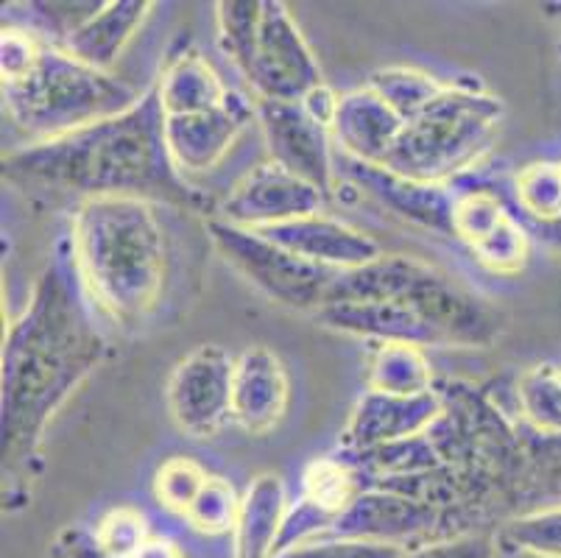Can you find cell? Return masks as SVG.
I'll return each instance as SVG.
<instances>
[{
  "label": "cell",
  "instance_id": "obj_1",
  "mask_svg": "<svg viewBox=\"0 0 561 558\" xmlns=\"http://www.w3.org/2000/svg\"><path fill=\"white\" fill-rule=\"evenodd\" d=\"M104 338L59 265H48L3 350V472L32 475L56 411L93 375Z\"/></svg>",
  "mask_w": 561,
  "mask_h": 558
},
{
  "label": "cell",
  "instance_id": "obj_2",
  "mask_svg": "<svg viewBox=\"0 0 561 558\" xmlns=\"http://www.w3.org/2000/svg\"><path fill=\"white\" fill-rule=\"evenodd\" d=\"M3 173L18 182L70 193L79 204L121 196L180 207L193 204L191 187L168 151L165 112L157 87L142 92L124 115L7 153Z\"/></svg>",
  "mask_w": 561,
  "mask_h": 558
},
{
  "label": "cell",
  "instance_id": "obj_3",
  "mask_svg": "<svg viewBox=\"0 0 561 558\" xmlns=\"http://www.w3.org/2000/svg\"><path fill=\"white\" fill-rule=\"evenodd\" d=\"M70 243L84 299L106 319L137 327L160 307L171 269L160 204L129 196L81 202Z\"/></svg>",
  "mask_w": 561,
  "mask_h": 558
},
{
  "label": "cell",
  "instance_id": "obj_4",
  "mask_svg": "<svg viewBox=\"0 0 561 558\" xmlns=\"http://www.w3.org/2000/svg\"><path fill=\"white\" fill-rule=\"evenodd\" d=\"M142 92L45 43L34 68L3 84L9 121L32 143H48L129 112Z\"/></svg>",
  "mask_w": 561,
  "mask_h": 558
},
{
  "label": "cell",
  "instance_id": "obj_5",
  "mask_svg": "<svg viewBox=\"0 0 561 558\" xmlns=\"http://www.w3.org/2000/svg\"><path fill=\"white\" fill-rule=\"evenodd\" d=\"M397 299L416 307L445 335L447 346L494 344L503 330L500 314L486 299L461 288L445 271L433 269L408 254H382L369 265L341 271L324 305L335 301Z\"/></svg>",
  "mask_w": 561,
  "mask_h": 558
},
{
  "label": "cell",
  "instance_id": "obj_6",
  "mask_svg": "<svg viewBox=\"0 0 561 558\" xmlns=\"http://www.w3.org/2000/svg\"><path fill=\"white\" fill-rule=\"evenodd\" d=\"M216 25L224 54L252 87L254 101L302 104L324 84L308 39L279 0H221Z\"/></svg>",
  "mask_w": 561,
  "mask_h": 558
},
{
  "label": "cell",
  "instance_id": "obj_7",
  "mask_svg": "<svg viewBox=\"0 0 561 558\" xmlns=\"http://www.w3.org/2000/svg\"><path fill=\"white\" fill-rule=\"evenodd\" d=\"M503 112V101L489 92L447 84L422 115L402 126L382 171L420 184H447L492 148Z\"/></svg>",
  "mask_w": 561,
  "mask_h": 558
},
{
  "label": "cell",
  "instance_id": "obj_8",
  "mask_svg": "<svg viewBox=\"0 0 561 558\" xmlns=\"http://www.w3.org/2000/svg\"><path fill=\"white\" fill-rule=\"evenodd\" d=\"M204 227L218 254L265 299L302 314H316L324 307L339 271L308 263L257 229L238 227L218 215H210Z\"/></svg>",
  "mask_w": 561,
  "mask_h": 558
},
{
  "label": "cell",
  "instance_id": "obj_9",
  "mask_svg": "<svg viewBox=\"0 0 561 558\" xmlns=\"http://www.w3.org/2000/svg\"><path fill=\"white\" fill-rule=\"evenodd\" d=\"M234 355L224 346L204 344L173 366L165 383L171 419L191 439H213L232 422Z\"/></svg>",
  "mask_w": 561,
  "mask_h": 558
},
{
  "label": "cell",
  "instance_id": "obj_10",
  "mask_svg": "<svg viewBox=\"0 0 561 558\" xmlns=\"http://www.w3.org/2000/svg\"><path fill=\"white\" fill-rule=\"evenodd\" d=\"M328 196L297 173L265 160L243 173L218 207V218L247 229H272L324 213Z\"/></svg>",
  "mask_w": 561,
  "mask_h": 558
},
{
  "label": "cell",
  "instance_id": "obj_11",
  "mask_svg": "<svg viewBox=\"0 0 561 558\" xmlns=\"http://www.w3.org/2000/svg\"><path fill=\"white\" fill-rule=\"evenodd\" d=\"M254 110L268 160L319 187L330 202L335 193V168L330 151L333 132L316 121L302 104L254 101Z\"/></svg>",
  "mask_w": 561,
  "mask_h": 558
},
{
  "label": "cell",
  "instance_id": "obj_12",
  "mask_svg": "<svg viewBox=\"0 0 561 558\" xmlns=\"http://www.w3.org/2000/svg\"><path fill=\"white\" fill-rule=\"evenodd\" d=\"M445 509H436L422 500L405 498L389 489H364L352 500L350 509L335 520L328 536L341 539L386 542V545L408 547L420 539H450L442 534Z\"/></svg>",
  "mask_w": 561,
  "mask_h": 558
},
{
  "label": "cell",
  "instance_id": "obj_13",
  "mask_svg": "<svg viewBox=\"0 0 561 558\" xmlns=\"http://www.w3.org/2000/svg\"><path fill=\"white\" fill-rule=\"evenodd\" d=\"M257 123L254 101L243 99L238 92H229L221 106L198 115L165 117V143L171 151L173 166L180 173H204L221 166L241 140L243 132Z\"/></svg>",
  "mask_w": 561,
  "mask_h": 558
},
{
  "label": "cell",
  "instance_id": "obj_14",
  "mask_svg": "<svg viewBox=\"0 0 561 558\" xmlns=\"http://www.w3.org/2000/svg\"><path fill=\"white\" fill-rule=\"evenodd\" d=\"M442 394L427 391L416 397H397V394L366 391L352 411L344 428L341 444L350 455L366 453V449L386 447V444L405 442V439L422 436L442 417Z\"/></svg>",
  "mask_w": 561,
  "mask_h": 558
},
{
  "label": "cell",
  "instance_id": "obj_15",
  "mask_svg": "<svg viewBox=\"0 0 561 558\" xmlns=\"http://www.w3.org/2000/svg\"><path fill=\"white\" fill-rule=\"evenodd\" d=\"M313 319L324 330L341 335L364 338L369 344H411V346H447L436 324L425 319L416 307L397 299L375 301H335L316 310Z\"/></svg>",
  "mask_w": 561,
  "mask_h": 558
},
{
  "label": "cell",
  "instance_id": "obj_16",
  "mask_svg": "<svg viewBox=\"0 0 561 558\" xmlns=\"http://www.w3.org/2000/svg\"><path fill=\"white\" fill-rule=\"evenodd\" d=\"M288 372L268 346H247L234 357L232 422L249 436L272 433L288 411Z\"/></svg>",
  "mask_w": 561,
  "mask_h": 558
},
{
  "label": "cell",
  "instance_id": "obj_17",
  "mask_svg": "<svg viewBox=\"0 0 561 558\" xmlns=\"http://www.w3.org/2000/svg\"><path fill=\"white\" fill-rule=\"evenodd\" d=\"M257 232L272 238L274 243L288 249L290 254L321 265V269L339 271V274L341 271H355L382 258V246L375 238L324 213L283 224V227L257 229Z\"/></svg>",
  "mask_w": 561,
  "mask_h": 558
},
{
  "label": "cell",
  "instance_id": "obj_18",
  "mask_svg": "<svg viewBox=\"0 0 561 558\" xmlns=\"http://www.w3.org/2000/svg\"><path fill=\"white\" fill-rule=\"evenodd\" d=\"M402 121L369 87L341 95L333 121V137L341 151L350 153L355 166L382 168L400 137Z\"/></svg>",
  "mask_w": 561,
  "mask_h": 558
},
{
  "label": "cell",
  "instance_id": "obj_19",
  "mask_svg": "<svg viewBox=\"0 0 561 558\" xmlns=\"http://www.w3.org/2000/svg\"><path fill=\"white\" fill-rule=\"evenodd\" d=\"M154 3L149 0H110L87 14L68 37L56 48H62L73 59L84 61L95 70L112 73V65L124 54L137 31L142 29Z\"/></svg>",
  "mask_w": 561,
  "mask_h": 558
},
{
  "label": "cell",
  "instance_id": "obj_20",
  "mask_svg": "<svg viewBox=\"0 0 561 558\" xmlns=\"http://www.w3.org/2000/svg\"><path fill=\"white\" fill-rule=\"evenodd\" d=\"M288 494L279 475L263 472L249 483L232 531L234 558H274L279 550Z\"/></svg>",
  "mask_w": 561,
  "mask_h": 558
},
{
  "label": "cell",
  "instance_id": "obj_21",
  "mask_svg": "<svg viewBox=\"0 0 561 558\" xmlns=\"http://www.w3.org/2000/svg\"><path fill=\"white\" fill-rule=\"evenodd\" d=\"M229 92L232 90L196 48H182L180 54H173L157 81V95L165 117L210 112L229 99Z\"/></svg>",
  "mask_w": 561,
  "mask_h": 558
},
{
  "label": "cell",
  "instance_id": "obj_22",
  "mask_svg": "<svg viewBox=\"0 0 561 558\" xmlns=\"http://www.w3.org/2000/svg\"><path fill=\"white\" fill-rule=\"evenodd\" d=\"M358 168V179L364 182V187H369L397 215H402V218L420 224L425 229L453 235V207H456V196L447 193L445 184L411 182V179L394 176V173L382 171V168Z\"/></svg>",
  "mask_w": 561,
  "mask_h": 558
},
{
  "label": "cell",
  "instance_id": "obj_23",
  "mask_svg": "<svg viewBox=\"0 0 561 558\" xmlns=\"http://www.w3.org/2000/svg\"><path fill=\"white\" fill-rule=\"evenodd\" d=\"M366 391L416 397L436 391L433 366L422 346L411 344H377L369 357Z\"/></svg>",
  "mask_w": 561,
  "mask_h": 558
},
{
  "label": "cell",
  "instance_id": "obj_24",
  "mask_svg": "<svg viewBox=\"0 0 561 558\" xmlns=\"http://www.w3.org/2000/svg\"><path fill=\"white\" fill-rule=\"evenodd\" d=\"M369 90H375L402 121H413L416 115L427 110L433 101L447 90V84H442L438 79H433L431 73L416 68H382L375 70L366 81Z\"/></svg>",
  "mask_w": 561,
  "mask_h": 558
},
{
  "label": "cell",
  "instance_id": "obj_25",
  "mask_svg": "<svg viewBox=\"0 0 561 558\" xmlns=\"http://www.w3.org/2000/svg\"><path fill=\"white\" fill-rule=\"evenodd\" d=\"M517 402L537 433L561 439V366L528 368L517 383Z\"/></svg>",
  "mask_w": 561,
  "mask_h": 558
},
{
  "label": "cell",
  "instance_id": "obj_26",
  "mask_svg": "<svg viewBox=\"0 0 561 558\" xmlns=\"http://www.w3.org/2000/svg\"><path fill=\"white\" fill-rule=\"evenodd\" d=\"M358 472L352 464L339 458H316L305 467L302 475V498L319 505L339 520L350 503L360 494Z\"/></svg>",
  "mask_w": 561,
  "mask_h": 558
},
{
  "label": "cell",
  "instance_id": "obj_27",
  "mask_svg": "<svg viewBox=\"0 0 561 558\" xmlns=\"http://www.w3.org/2000/svg\"><path fill=\"white\" fill-rule=\"evenodd\" d=\"M238 511H241V498L234 486L227 478L210 475L182 520L202 536H227L234 531Z\"/></svg>",
  "mask_w": 561,
  "mask_h": 558
},
{
  "label": "cell",
  "instance_id": "obj_28",
  "mask_svg": "<svg viewBox=\"0 0 561 558\" xmlns=\"http://www.w3.org/2000/svg\"><path fill=\"white\" fill-rule=\"evenodd\" d=\"M517 202L537 221H561V168L559 162H530L514 176Z\"/></svg>",
  "mask_w": 561,
  "mask_h": 558
},
{
  "label": "cell",
  "instance_id": "obj_29",
  "mask_svg": "<svg viewBox=\"0 0 561 558\" xmlns=\"http://www.w3.org/2000/svg\"><path fill=\"white\" fill-rule=\"evenodd\" d=\"M503 539L537 558H561V505L519 514L503 528Z\"/></svg>",
  "mask_w": 561,
  "mask_h": 558
},
{
  "label": "cell",
  "instance_id": "obj_30",
  "mask_svg": "<svg viewBox=\"0 0 561 558\" xmlns=\"http://www.w3.org/2000/svg\"><path fill=\"white\" fill-rule=\"evenodd\" d=\"M508 209L503 207L497 193L492 191H469L456 196V207H453V238L467 243L469 249H476L481 240H486L500 221L506 218Z\"/></svg>",
  "mask_w": 561,
  "mask_h": 558
},
{
  "label": "cell",
  "instance_id": "obj_31",
  "mask_svg": "<svg viewBox=\"0 0 561 558\" xmlns=\"http://www.w3.org/2000/svg\"><path fill=\"white\" fill-rule=\"evenodd\" d=\"M469 252L476 254V260L483 269L494 271V274H519L528 265L530 243L517 218L508 213L500 221V227L486 240H481L476 249H469Z\"/></svg>",
  "mask_w": 561,
  "mask_h": 558
},
{
  "label": "cell",
  "instance_id": "obj_32",
  "mask_svg": "<svg viewBox=\"0 0 561 558\" xmlns=\"http://www.w3.org/2000/svg\"><path fill=\"white\" fill-rule=\"evenodd\" d=\"M210 475L198 467L191 458H168L154 475V498L160 500L162 509L173 511V514L185 516L193 500L198 498V491L204 489Z\"/></svg>",
  "mask_w": 561,
  "mask_h": 558
},
{
  "label": "cell",
  "instance_id": "obj_33",
  "mask_svg": "<svg viewBox=\"0 0 561 558\" xmlns=\"http://www.w3.org/2000/svg\"><path fill=\"white\" fill-rule=\"evenodd\" d=\"M93 534L99 545L115 558H135L142 550V545L154 536L149 531V520L131 505H121V509H112L110 514L101 516Z\"/></svg>",
  "mask_w": 561,
  "mask_h": 558
},
{
  "label": "cell",
  "instance_id": "obj_34",
  "mask_svg": "<svg viewBox=\"0 0 561 558\" xmlns=\"http://www.w3.org/2000/svg\"><path fill=\"white\" fill-rule=\"evenodd\" d=\"M405 553L408 547L386 545V542L324 536V539L305 542V545L277 553L274 558H405Z\"/></svg>",
  "mask_w": 561,
  "mask_h": 558
},
{
  "label": "cell",
  "instance_id": "obj_35",
  "mask_svg": "<svg viewBox=\"0 0 561 558\" xmlns=\"http://www.w3.org/2000/svg\"><path fill=\"white\" fill-rule=\"evenodd\" d=\"M48 39H39V34L23 29V25H3L0 37V70H3V84L7 81L23 79L34 68L39 50Z\"/></svg>",
  "mask_w": 561,
  "mask_h": 558
},
{
  "label": "cell",
  "instance_id": "obj_36",
  "mask_svg": "<svg viewBox=\"0 0 561 558\" xmlns=\"http://www.w3.org/2000/svg\"><path fill=\"white\" fill-rule=\"evenodd\" d=\"M497 542L486 534H461L450 539L425 542V545L408 547L405 558H494Z\"/></svg>",
  "mask_w": 561,
  "mask_h": 558
},
{
  "label": "cell",
  "instance_id": "obj_37",
  "mask_svg": "<svg viewBox=\"0 0 561 558\" xmlns=\"http://www.w3.org/2000/svg\"><path fill=\"white\" fill-rule=\"evenodd\" d=\"M50 558H115L99 545L93 531L68 525L50 542Z\"/></svg>",
  "mask_w": 561,
  "mask_h": 558
},
{
  "label": "cell",
  "instance_id": "obj_38",
  "mask_svg": "<svg viewBox=\"0 0 561 558\" xmlns=\"http://www.w3.org/2000/svg\"><path fill=\"white\" fill-rule=\"evenodd\" d=\"M135 558H185V553L176 542L165 539V536H151Z\"/></svg>",
  "mask_w": 561,
  "mask_h": 558
},
{
  "label": "cell",
  "instance_id": "obj_39",
  "mask_svg": "<svg viewBox=\"0 0 561 558\" xmlns=\"http://www.w3.org/2000/svg\"><path fill=\"white\" fill-rule=\"evenodd\" d=\"M548 7H550V9H561V3H548Z\"/></svg>",
  "mask_w": 561,
  "mask_h": 558
},
{
  "label": "cell",
  "instance_id": "obj_40",
  "mask_svg": "<svg viewBox=\"0 0 561 558\" xmlns=\"http://www.w3.org/2000/svg\"><path fill=\"white\" fill-rule=\"evenodd\" d=\"M559 54H561V45H559Z\"/></svg>",
  "mask_w": 561,
  "mask_h": 558
},
{
  "label": "cell",
  "instance_id": "obj_41",
  "mask_svg": "<svg viewBox=\"0 0 561 558\" xmlns=\"http://www.w3.org/2000/svg\"><path fill=\"white\" fill-rule=\"evenodd\" d=\"M559 168H561V162H559Z\"/></svg>",
  "mask_w": 561,
  "mask_h": 558
}]
</instances>
